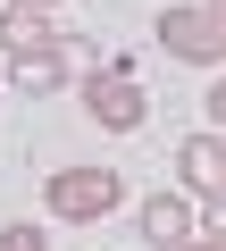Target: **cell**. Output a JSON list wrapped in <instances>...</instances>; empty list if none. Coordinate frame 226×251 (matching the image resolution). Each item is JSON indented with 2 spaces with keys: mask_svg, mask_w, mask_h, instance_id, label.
<instances>
[{
  "mask_svg": "<svg viewBox=\"0 0 226 251\" xmlns=\"http://www.w3.org/2000/svg\"><path fill=\"white\" fill-rule=\"evenodd\" d=\"M9 9H42V17H50V9H59V0H9Z\"/></svg>",
  "mask_w": 226,
  "mask_h": 251,
  "instance_id": "cell-12",
  "label": "cell"
},
{
  "mask_svg": "<svg viewBox=\"0 0 226 251\" xmlns=\"http://www.w3.org/2000/svg\"><path fill=\"white\" fill-rule=\"evenodd\" d=\"M75 84V59L50 42V50H34V59H9V92H25V100H50V92H67Z\"/></svg>",
  "mask_w": 226,
  "mask_h": 251,
  "instance_id": "cell-5",
  "label": "cell"
},
{
  "mask_svg": "<svg viewBox=\"0 0 226 251\" xmlns=\"http://www.w3.org/2000/svg\"><path fill=\"white\" fill-rule=\"evenodd\" d=\"M218 209H226V193H218Z\"/></svg>",
  "mask_w": 226,
  "mask_h": 251,
  "instance_id": "cell-13",
  "label": "cell"
},
{
  "mask_svg": "<svg viewBox=\"0 0 226 251\" xmlns=\"http://www.w3.org/2000/svg\"><path fill=\"white\" fill-rule=\"evenodd\" d=\"M75 92H84V117L100 126V134H143V126H151V92L126 67H84Z\"/></svg>",
  "mask_w": 226,
  "mask_h": 251,
  "instance_id": "cell-2",
  "label": "cell"
},
{
  "mask_svg": "<svg viewBox=\"0 0 226 251\" xmlns=\"http://www.w3.org/2000/svg\"><path fill=\"white\" fill-rule=\"evenodd\" d=\"M42 209L67 218V226H100L109 209H126V176H118V168H50Z\"/></svg>",
  "mask_w": 226,
  "mask_h": 251,
  "instance_id": "cell-1",
  "label": "cell"
},
{
  "mask_svg": "<svg viewBox=\"0 0 226 251\" xmlns=\"http://www.w3.org/2000/svg\"><path fill=\"white\" fill-rule=\"evenodd\" d=\"M59 42V25L42 17V9H9L0 0V59H34V50H50Z\"/></svg>",
  "mask_w": 226,
  "mask_h": 251,
  "instance_id": "cell-7",
  "label": "cell"
},
{
  "mask_svg": "<svg viewBox=\"0 0 226 251\" xmlns=\"http://www.w3.org/2000/svg\"><path fill=\"white\" fill-rule=\"evenodd\" d=\"M176 251H226V243H218V234H184Z\"/></svg>",
  "mask_w": 226,
  "mask_h": 251,
  "instance_id": "cell-11",
  "label": "cell"
},
{
  "mask_svg": "<svg viewBox=\"0 0 226 251\" xmlns=\"http://www.w3.org/2000/svg\"><path fill=\"white\" fill-rule=\"evenodd\" d=\"M176 184H184L193 201H218V193H226V134H209V126L184 134V143H176Z\"/></svg>",
  "mask_w": 226,
  "mask_h": 251,
  "instance_id": "cell-3",
  "label": "cell"
},
{
  "mask_svg": "<svg viewBox=\"0 0 226 251\" xmlns=\"http://www.w3.org/2000/svg\"><path fill=\"white\" fill-rule=\"evenodd\" d=\"M184 234H193V193H143V243L176 251Z\"/></svg>",
  "mask_w": 226,
  "mask_h": 251,
  "instance_id": "cell-6",
  "label": "cell"
},
{
  "mask_svg": "<svg viewBox=\"0 0 226 251\" xmlns=\"http://www.w3.org/2000/svg\"><path fill=\"white\" fill-rule=\"evenodd\" d=\"M201 117H209V134H226V75H209V100H201Z\"/></svg>",
  "mask_w": 226,
  "mask_h": 251,
  "instance_id": "cell-8",
  "label": "cell"
},
{
  "mask_svg": "<svg viewBox=\"0 0 226 251\" xmlns=\"http://www.w3.org/2000/svg\"><path fill=\"white\" fill-rule=\"evenodd\" d=\"M151 34H159V50H168V59H184V67H209V59H218V34H209V17L193 9V0L159 9V25H151Z\"/></svg>",
  "mask_w": 226,
  "mask_h": 251,
  "instance_id": "cell-4",
  "label": "cell"
},
{
  "mask_svg": "<svg viewBox=\"0 0 226 251\" xmlns=\"http://www.w3.org/2000/svg\"><path fill=\"white\" fill-rule=\"evenodd\" d=\"M193 9L209 17V34H218V59H226V0H193Z\"/></svg>",
  "mask_w": 226,
  "mask_h": 251,
  "instance_id": "cell-10",
  "label": "cell"
},
{
  "mask_svg": "<svg viewBox=\"0 0 226 251\" xmlns=\"http://www.w3.org/2000/svg\"><path fill=\"white\" fill-rule=\"evenodd\" d=\"M0 251H50V243H42V226H9V234H0Z\"/></svg>",
  "mask_w": 226,
  "mask_h": 251,
  "instance_id": "cell-9",
  "label": "cell"
}]
</instances>
